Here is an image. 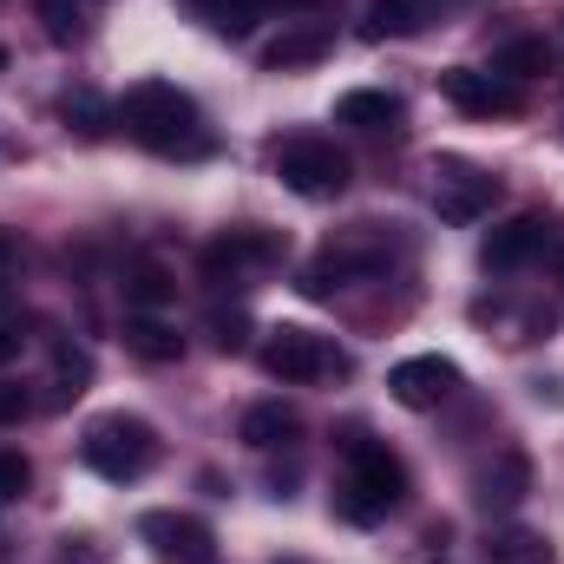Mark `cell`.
Returning <instances> with one entry per match:
<instances>
[{"instance_id": "f546056e", "label": "cell", "mask_w": 564, "mask_h": 564, "mask_svg": "<svg viewBox=\"0 0 564 564\" xmlns=\"http://www.w3.org/2000/svg\"><path fill=\"white\" fill-rule=\"evenodd\" d=\"M552 270H558V282H564V243H558V250H552Z\"/></svg>"}, {"instance_id": "5bb4252c", "label": "cell", "mask_w": 564, "mask_h": 564, "mask_svg": "<svg viewBox=\"0 0 564 564\" xmlns=\"http://www.w3.org/2000/svg\"><path fill=\"white\" fill-rule=\"evenodd\" d=\"M126 348L151 361V368H164V361H177L184 355V341H177V328L171 322H158V315H126Z\"/></svg>"}, {"instance_id": "9a60e30c", "label": "cell", "mask_w": 564, "mask_h": 564, "mask_svg": "<svg viewBox=\"0 0 564 564\" xmlns=\"http://www.w3.org/2000/svg\"><path fill=\"white\" fill-rule=\"evenodd\" d=\"M177 302V282L164 263H132L126 270V308L132 315H158V308H171Z\"/></svg>"}, {"instance_id": "30bf717a", "label": "cell", "mask_w": 564, "mask_h": 564, "mask_svg": "<svg viewBox=\"0 0 564 564\" xmlns=\"http://www.w3.org/2000/svg\"><path fill=\"white\" fill-rule=\"evenodd\" d=\"M525 492H532V459H525L519 446L492 453V459L473 473V506H479V512H512Z\"/></svg>"}, {"instance_id": "3957f363", "label": "cell", "mask_w": 564, "mask_h": 564, "mask_svg": "<svg viewBox=\"0 0 564 564\" xmlns=\"http://www.w3.org/2000/svg\"><path fill=\"white\" fill-rule=\"evenodd\" d=\"M79 453H86V466L99 473V479H139L151 473V459H158V426L139 421V414H99V421L86 426V440H79Z\"/></svg>"}, {"instance_id": "4fadbf2b", "label": "cell", "mask_w": 564, "mask_h": 564, "mask_svg": "<svg viewBox=\"0 0 564 564\" xmlns=\"http://www.w3.org/2000/svg\"><path fill=\"white\" fill-rule=\"evenodd\" d=\"M328 46H335V33H328V26H315V20H302V26H282L276 40L263 46V73H302V66L328 59Z\"/></svg>"}, {"instance_id": "d4e9b609", "label": "cell", "mask_w": 564, "mask_h": 564, "mask_svg": "<svg viewBox=\"0 0 564 564\" xmlns=\"http://www.w3.org/2000/svg\"><path fill=\"white\" fill-rule=\"evenodd\" d=\"M26 486H33V466H26V453L0 446V506H7V499H20Z\"/></svg>"}, {"instance_id": "44dd1931", "label": "cell", "mask_w": 564, "mask_h": 564, "mask_svg": "<svg viewBox=\"0 0 564 564\" xmlns=\"http://www.w3.org/2000/svg\"><path fill=\"white\" fill-rule=\"evenodd\" d=\"M33 13H40V26H46V40H59V46H73V40L86 33V13H93V0H33Z\"/></svg>"}, {"instance_id": "603a6c76", "label": "cell", "mask_w": 564, "mask_h": 564, "mask_svg": "<svg viewBox=\"0 0 564 564\" xmlns=\"http://www.w3.org/2000/svg\"><path fill=\"white\" fill-rule=\"evenodd\" d=\"M499 564H552V545L539 539V532H519V525H506V532H492V545H486Z\"/></svg>"}, {"instance_id": "4dcf8cb0", "label": "cell", "mask_w": 564, "mask_h": 564, "mask_svg": "<svg viewBox=\"0 0 564 564\" xmlns=\"http://www.w3.org/2000/svg\"><path fill=\"white\" fill-rule=\"evenodd\" d=\"M282 564H302V558H282Z\"/></svg>"}, {"instance_id": "ac0fdd59", "label": "cell", "mask_w": 564, "mask_h": 564, "mask_svg": "<svg viewBox=\"0 0 564 564\" xmlns=\"http://www.w3.org/2000/svg\"><path fill=\"white\" fill-rule=\"evenodd\" d=\"M335 119L355 126V132H394V126H401V99H394V93H348V99L335 106Z\"/></svg>"}, {"instance_id": "2e32d148", "label": "cell", "mask_w": 564, "mask_h": 564, "mask_svg": "<svg viewBox=\"0 0 564 564\" xmlns=\"http://www.w3.org/2000/svg\"><path fill=\"white\" fill-rule=\"evenodd\" d=\"M237 440H243V446H257V453L289 446V440H295V414H289L282 401H257V408L237 421Z\"/></svg>"}, {"instance_id": "5b68a950", "label": "cell", "mask_w": 564, "mask_h": 564, "mask_svg": "<svg viewBox=\"0 0 564 564\" xmlns=\"http://www.w3.org/2000/svg\"><path fill=\"white\" fill-rule=\"evenodd\" d=\"M276 177L295 191V197H308V204L341 197V191H348V151H335V144L315 139V132L282 139L276 144Z\"/></svg>"}, {"instance_id": "6da1fadb", "label": "cell", "mask_w": 564, "mask_h": 564, "mask_svg": "<svg viewBox=\"0 0 564 564\" xmlns=\"http://www.w3.org/2000/svg\"><path fill=\"white\" fill-rule=\"evenodd\" d=\"M112 119L126 126V139L158 151V158H204L210 151V132L197 119V99L177 93L171 79H139L126 86V99L112 106Z\"/></svg>"}, {"instance_id": "e0dca14e", "label": "cell", "mask_w": 564, "mask_h": 564, "mask_svg": "<svg viewBox=\"0 0 564 564\" xmlns=\"http://www.w3.org/2000/svg\"><path fill=\"white\" fill-rule=\"evenodd\" d=\"M433 20V0H368V40H408Z\"/></svg>"}, {"instance_id": "277c9868", "label": "cell", "mask_w": 564, "mask_h": 564, "mask_svg": "<svg viewBox=\"0 0 564 564\" xmlns=\"http://www.w3.org/2000/svg\"><path fill=\"white\" fill-rule=\"evenodd\" d=\"M263 368H270L276 381H289V388H315V381L348 375V355H341L328 335L282 322V328H270V341H263Z\"/></svg>"}, {"instance_id": "4316f807", "label": "cell", "mask_w": 564, "mask_h": 564, "mask_svg": "<svg viewBox=\"0 0 564 564\" xmlns=\"http://www.w3.org/2000/svg\"><path fill=\"white\" fill-rule=\"evenodd\" d=\"M53 564H106V552L79 532V539H59V552H53Z\"/></svg>"}, {"instance_id": "ba28073f", "label": "cell", "mask_w": 564, "mask_h": 564, "mask_svg": "<svg viewBox=\"0 0 564 564\" xmlns=\"http://www.w3.org/2000/svg\"><path fill=\"white\" fill-rule=\"evenodd\" d=\"M282 263V237L276 230H224L217 243H204V276L210 282H243L250 270H270Z\"/></svg>"}, {"instance_id": "7402d4cb", "label": "cell", "mask_w": 564, "mask_h": 564, "mask_svg": "<svg viewBox=\"0 0 564 564\" xmlns=\"http://www.w3.org/2000/svg\"><path fill=\"white\" fill-rule=\"evenodd\" d=\"M499 73L506 79H539V73H552V46L545 40H506L499 46Z\"/></svg>"}, {"instance_id": "f1b7e54d", "label": "cell", "mask_w": 564, "mask_h": 564, "mask_svg": "<svg viewBox=\"0 0 564 564\" xmlns=\"http://www.w3.org/2000/svg\"><path fill=\"white\" fill-rule=\"evenodd\" d=\"M20 341H26V335H20V328H7V322H0V368H7V361H13V355H20Z\"/></svg>"}, {"instance_id": "52a82bcc", "label": "cell", "mask_w": 564, "mask_h": 564, "mask_svg": "<svg viewBox=\"0 0 564 564\" xmlns=\"http://www.w3.org/2000/svg\"><path fill=\"white\" fill-rule=\"evenodd\" d=\"M139 539L164 564H217V532L204 519H191V512H144Z\"/></svg>"}, {"instance_id": "484cf974", "label": "cell", "mask_w": 564, "mask_h": 564, "mask_svg": "<svg viewBox=\"0 0 564 564\" xmlns=\"http://www.w3.org/2000/svg\"><path fill=\"white\" fill-rule=\"evenodd\" d=\"M26 414H33V394L20 381H0V426H20Z\"/></svg>"}, {"instance_id": "cb8c5ba5", "label": "cell", "mask_w": 564, "mask_h": 564, "mask_svg": "<svg viewBox=\"0 0 564 564\" xmlns=\"http://www.w3.org/2000/svg\"><path fill=\"white\" fill-rule=\"evenodd\" d=\"M210 341H217L224 355H243V348H250V315H243V308H210Z\"/></svg>"}, {"instance_id": "8992f818", "label": "cell", "mask_w": 564, "mask_h": 564, "mask_svg": "<svg viewBox=\"0 0 564 564\" xmlns=\"http://www.w3.org/2000/svg\"><path fill=\"white\" fill-rule=\"evenodd\" d=\"M499 204V177L492 171H479V164H459V158H446L440 164V184H433V210H440V224H479L486 210Z\"/></svg>"}, {"instance_id": "d6986e66", "label": "cell", "mask_w": 564, "mask_h": 564, "mask_svg": "<svg viewBox=\"0 0 564 564\" xmlns=\"http://www.w3.org/2000/svg\"><path fill=\"white\" fill-rule=\"evenodd\" d=\"M59 119H66V126L79 132V139H106V132L119 126V119H112V106H106V99H99L93 86H73V93L59 99Z\"/></svg>"}, {"instance_id": "8fae6325", "label": "cell", "mask_w": 564, "mask_h": 564, "mask_svg": "<svg viewBox=\"0 0 564 564\" xmlns=\"http://www.w3.org/2000/svg\"><path fill=\"white\" fill-rule=\"evenodd\" d=\"M440 93L473 112V119H492V112H519V86H506L499 73H473V66H446L440 73Z\"/></svg>"}, {"instance_id": "ffe728a7", "label": "cell", "mask_w": 564, "mask_h": 564, "mask_svg": "<svg viewBox=\"0 0 564 564\" xmlns=\"http://www.w3.org/2000/svg\"><path fill=\"white\" fill-rule=\"evenodd\" d=\"M93 388V355L79 348V341H59L53 348V401L66 408V401H79Z\"/></svg>"}, {"instance_id": "83f0119b", "label": "cell", "mask_w": 564, "mask_h": 564, "mask_svg": "<svg viewBox=\"0 0 564 564\" xmlns=\"http://www.w3.org/2000/svg\"><path fill=\"white\" fill-rule=\"evenodd\" d=\"M0 270H20V237L13 230H0Z\"/></svg>"}, {"instance_id": "9c48e42d", "label": "cell", "mask_w": 564, "mask_h": 564, "mask_svg": "<svg viewBox=\"0 0 564 564\" xmlns=\"http://www.w3.org/2000/svg\"><path fill=\"white\" fill-rule=\"evenodd\" d=\"M388 394H394L401 408H414V414H433L440 401L459 394V368H453L446 355H408V361H394Z\"/></svg>"}, {"instance_id": "7a4b0ae2", "label": "cell", "mask_w": 564, "mask_h": 564, "mask_svg": "<svg viewBox=\"0 0 564 564\" xmlns=\"http://www.w3.org/2000/svg\"><path fill=\"white\" fill-rule=\"evenodd\" d=\"M401 499H408V466H401L381 440L348 433V479H341V492H335V512L355 519V525H375V519H388Z\"/></svg>"}, {"instance_id": "7c38bea8", "label": "cell", "mask_w": 564, "mask_h": 564, "mask_svg": "<svg viewBox=\"0 0 564 564\" xmlns=\"http://www.w3.org/2000/svg\"><path fill=\"white\" fill-rule=\"evenodd\" d=\"M545 237H552V224H545L539 210H519V217H506V224H499V230H492V237L479 243V263L506 276V270H519V263H532V257L545 250Z\"/></svg>"}]
</instances>
